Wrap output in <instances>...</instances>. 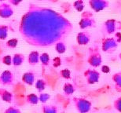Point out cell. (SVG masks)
I'll list each match as a JSON object with an SVG mask.
<instances>
[{
	"label": "cell",
	"instance_id": "2",
	"mask_svg": "<svg viewBox=\"0 0 121 113\" xmlns=\"http://www.w3.org/2000/svg\"><path fill=\"white\" fill-rule=\"evenodd\" d=\"M72 102L79 113H88L91 109V101L84 97H75L72 98Z\"/></svg>",
	"mask_w": 121,
	"mask_h": 113
},
{
	"label": "cell",
	"instance_id": "5",
	"mask_svg": "<svg viewBox=\"0 0 121 113\" xmlns=\"http://www.w3.org/2000/svg\"><path fill=\"white\" fill-rule=\"evenodd\" d=\"M119 46V42L114 37L103 38L101 42V50L105 53H112Z\"/></svg>",
	"mask_w": 121,
	"mask_h": 113
},
{
	"label": "cell",
	"instance_id": "26",
	"mask_svg": "<svg viewBox=\"0 0 121 113\" xmlns=\"http://www.w3.org/2000/svg\"><path fill=\"white\" fill-rule=\"evenodd\" d=\"M4 113H21V112L20 111V109H17V108L14 106H10L5 110Z\"/></svg>",
	"mask_w": 121,
	"mask_h": 113
},
{
	"label": "cell",
	"instance_id": "3",
	"mask_svg": "<svg viewBox=\"0 0 121 113\" xmlns=\"http://www.w3.org/2000/svg\"><path fill=\"white\" fill-rule=\"evenodd\" d=\"M87 62L91 66L94 68H98L101 65L102 63V58H101V55L98 48L92 47L89 49Z\"/></svg>",
	"mask_w": 121,
	"mask_h": 113
},
{
	"label": "cell",
	"instance_id": "13",
	"mask_svg": "<svg viewBox=\"0 0 121 113\" xmlns=\"http://www.w3.org/2000/svg\"><path fill=\"white\" fill-rule=\"evenodd\" d=\"M22 81L25 84H28L29 86H32L35 83V75L33 72H26L22 76Z\"/></svg>",
	"mask_w": 121,
	"mask_h": 113
},
{
	"label": "cell",
	"instance_id": "28",
	"mask_svg": "<svg viewBox=\"0 0 121 113\" xmlns=\"http://www.w3.org/2000/svg\"><path fill=\"white\" fill-rule=\"evenodd\" d=\"M17 39H12L10 41H9L7 42V46L10 48H14L17 46Z\"/></svg>",
	"mask_w": 121,
	"mask_h": 113
},
{
	"label": "cell",
	"instance_id": "24",
	"mask_svg": "<svg viewBox=\"0 0 121 113\" xmlns=\"http://www.w3.org/2000/svg\"><path fill=\"white\" fill-rule=\"evenodd\" d=\"M50 98V95L49 93H41L40 95L39 96V100L43 104H45Z\"/></svg>",
	"mask_w": 121,
	"mask_h": 113
},
{
	"label": "cell",
	"instance_id": "10",
	"mask_svg": "<svg viewBox=\"0 0 121 113\" xmlns=\"http://www.w3.org/2000/svg\"><path fill=\"white\" fill-rule=\"evenodd\" d=\"M76 41L78 42V44L80 46L88 44L91 41V35L87 32H79L76 36Z\"/></svg>",
	"mask_w": 121,
	"mask_h": 113
},
{
	"label": "cell",
	"instance_id": "18",
	"mask_svg": "<svg viewBox=\"0 0 121 113\" xmlns=\"http://www.w3.org/2000/svg\"><path fill=\"white\" fill-rule=\"evenodd\" d=\"M25 61V56L21 54H17L12 58V64L14 66H19L23 63Z\"/></svg>",
	"mask_w": 121,
	"mask_h": 113
},
{
	"label": "cell",
	"instance_id": "29",
	"mask_svg": "<svg viewBox=\"0 0 121 113\" xmlns=\"http://www.w3.org/2000/svg\"><path fill=\"white\" fill-rule=\"evenodd\" d=\"M101 71L104 73H108L110 71V68L107 65H103L101 67Z\"/></svg>",
	"mask_w": 121,
	"mask_h": 113
},
{
	"label": "cell",
	"instance_id": "12",
	"mask_svg": "<svg viewBox=\"0 0 121 113\" xmlns=\"http://www.w3.org/2000/svg\"><path fill=\"white\" fill-rule=\"evenodd\" d=\"M112 80L114 83L115 90L117 92L121 93V71L113 74V75L112 76Z\"/></svg>",
	"mask_w": 121,
	"mask_h": 113
},
{
	"label": "cell",
	"instance_id": "4",
	"mask_svg": "<svg viewBox=\"0 0 121 113\" xmlns=\"http://www.w3.org/2000/svg\"><path fill=\"white\" fill-rule=\"evenodd\" d=\"M79 25L81 29L94 28L96 25V21L94 17V14L89 11L83 12L81 15V20L79 21Z\"/></svg>",
	"mask_w": 121,
	"mask_h": 113
},
{
	"label": "cell",
	"instance_id": "16",
	"mask_svg": "<svg viewBox=\"0 0 121 113\" xmlns=\"http://www.w3.org/2000/svg\"><path fill=\"white\" fill-rule=\"evenodd\" d=\"M39 101V96H37L35 93H29L26 96V102L31 105H36Z\"/></svg>",
	"mask_w": 121,
	"mask_h": 113
},
{
	"label": "cell",
	"instance_id": "14",
	"mask_svg": "<svg viewBox=\"0 0 121 113\" xmlns=\"http://www.w3.org/2000/svg\"><path fill=\"white\" fill-rule=\"evenodd\" d=\"M28 63L31 64V65H35V64H38L39 62V53L36 51L31 52V54L28 55Z\"/></svg>",
	"mask_w": 121,
	"mask_h": 113
},
{
	"label": "cell",
	"instance_id": "21",
	"mask_svg": "<svg viewBox=\"0 0 121 113\" xmlns=\"http://www.w3.org/2000/svg\"><path fill=\"white\" fill-rule=\"evenodd\" d=\"M39 61L43 66H48L50 64V56L47 53L43 54L41 56H39Z\"/></svg>",
	"mask_w": 121,
	"mask_h": 113
},
{
	"label": "cell",
	"instance_id": "23",
	"mask_svg": "<svg viewBox=\"0 0 121 113\" xmlns=\"http://www.w3.org/2000/svg\"><path fill=\"white\" fill-rule=\"evenodd\" d=\"M113 108H114L116 111L121 113V97L117 98L113 101Z\"/></svg>",
	"mask_w": 121,
	"mask_h": 113
},
{
	"label": "cell",
	"instance_id": "8",
	"mask_svg": "<svg viewBox=\"0 0 121 113\" xmlns=\"http://www.w3.org/2000/svg\"><path fill=\"white\" fill-rule=\"evenodd\" d=\"M89 5L94 12L98 13L108 8L109 2L108 0H89Z\"/></svg>",
	"mask_w": 121,
	"mask_h": 113
},
{
	"label": "cell",
	"instance_id": "17",
	"mask_svg": "<svg viewBox=\"0 0 121 113\" xmlns=\"http://www.w3.org/2000/svg\"><path fill=\"white\" fill-rule=\"evenodd\" d=\"M63 91H64L65 94L66 95H72L76 91V87L72 85V84L69 83H66L64 84V86H63Z\"/></svg>",
	"mask_w": 121,
	"mask_h": 113
},
{
	"label": "cell",
	"instance_id": "27",
	"mask_svg": "<svg viewBox=\"0 0 121 113\" xmlns=\"http://www.w3.org/2000/svg\"><path fill=\"white\" fill-rule=\"evenodd\" d=\"M2 62L5 64H6V65H10V64H12V57L10 56H9V55L5 56L2 58Z\"/></svg>",
	"mask_w": 121,
	"mask_h": 113
},
{
	"label": "cell",
	"instance_id": "25",
	"mask_svg": "<svg viewBox=\"0 0 121 113\" xmlns=\"http://www.w3.org/2000/svg\"><path fill=\"white\" fill-rule=\"evenodd\" d=\"M60 75L65 79H71V71L69 69H63L60 71Z\"/></svg>",
	"mask_w": 121,
	"mask_h": 113
},
{
	"label": "cell",
	"instance_id": "19",
	"mask_svg": "<svg viewBox=\"0 0 121 113\" xmlns=\"http://www.w3.org/2000/svg\"><path fill=\"white\" fill-rule=\"evenodd\" d=\"M46 86H47V83L43 79H39L35 83V88L39 93H42L45 90Z\"/></svg>",
	"mask_w": 121,
	"mask_h": 113
},
{
	"label": "cell",
	"instance_id": "6",
	"mask_svg": "<svg viewBox=\"0 0 121 113\" xmlns=\"http://www.w3.org/2000/svg\"><path fill=\"white\" fill-rule=\"evenodd\" d=\"M120 22H118L115 19H108L103 24L102 26V31L107 35H111L115 33L118 29H120L119 27Z\"/></svg>",
	"mask_w": 121,
	"mask_h": 113
},
{
	"label": "cell",
	"instance_id": "7",
	"mask_svg": "<svg viewBox=\"0 0 121 113\" xmlns=\"http://www.w3.org/2000/svg\"><path fill=\"white\" fill-rule=\"evenodd\" d=\"M83 75L85 77L86 83L89 85H93L99 82L100 79V73L98 71L94 70V69H87L84 71Z\"/></svg>",
	"mask_w": 121,
	"mask_h": 113
},
{
	"label": "cell",
	"instance_id": "20",
	"mask_svg": "<svg viewBox=\"0 0 121 113\" xmlns=\"http://www.w3.org/2000/svg\"><path fill=\"white\" fill-rule=\"evenodd\" d=\"M55 49H56V51L59 54H64L66 50V46L63 42H57L55 45Z\"/></svg>",
	"mask_w": 121,
	"mask_h": 113
},
{
	"label": "cell",
	"instance_id": "11",
	"mask_svg": "<svg viewBox=\"0 0 121 113\" xmlns=\"http://www.w3.org/2000/svg\"><path fill=\"white\" fill-rule=\"evenodd\" d=\"M0 98H1V100L4 102L11 103L13 101V93H10L9 91L1 88L0 89Z\"/></svg>",
	"mask_w": 121,
	"mask_h": 113
},
{
	"label": "cell",
	"instance_id": "22",
	"mask_svg": "<svg viewBox=\"0 0 121 113\" xmlns=\"http://www.w3.org/2000/svg\"><path fill=\"white\" fill-rule=\"evenodd\" d=\"M74 8L78 12H82L84 9V3L83 0H77L74 2Z\"/></svg>",
	"mask_w": 121,
	"mask_h": 113
},
{
	"label": "cell",
	"instance_id": "9",
	"mask_svg": "<svg viewBox=\"0 0 121 113\" xmlns=\"http://www.w3.org/2000/svg\"><path fill=\"white\" fill-rule=\"evenodd\" d=\"M13 81L14 77L10 71H4L0 75V84L3 86H11Z\"/></svg>",
	"mask_w": 121,
	"mask_h": 113
},
{
	"label": "cell",
	"instance_id": "15",
	"mask_svg": "<svg viewBox=\"0 0 121 113\" xmlns=\"http://www.w3.org/2000/svg\"><path fill=\"white\" fill-rule=\"evenodd\" d=\"M43 113H57L58 109L56 105H43L41 108Z\"/></svg>",
	"mask_w": 121,
	"mask_h": 113
},
{
	"label": "cell",
	"instance_id": "31",
	"mask_svg": "<svg viewBox=\"0 0 121 113\" xmlns=\"http://www.w3.org/2000/svg\"><path fill=\"white\" fill-rule=\"evenodd\" d=\"M119 57H120V61H121V53L119 54Z\"/></svg>",
	"mask_w": 121,
	"mask_h": 113
},
{
	"label": "cell",
	"instance_id": "30",
	"mask_svg": "<svg viewBox=\"0 0 121 113\" xmlns=\"http://www.w3.org/2000/svg\"><path fill=\"white\" fill-rule=\"evenodd\" d=\"M114 38L117 40L118 42H121V33L120 32H117V34H116V36Z\"/></svg>",
	"mask_w": 121,
	"mask_h": 113
},
{
	"label": "cell",
	"instance_id": "1",
	"mask_svg": "<svg viewBox=\"0 0 121 113\" xmlns=\"http://www.w3.org/2000/svg\"><path fill=\"white\" fill-rule=\"evenodd\" d=\"M32 32L25 35L27 41L36 46H50L70 32L72 25L61 15L50 9H43L31 17Z\"/></svg>",
	"mask_w": 121,
	"mask_h": 113
}]
</instances>
